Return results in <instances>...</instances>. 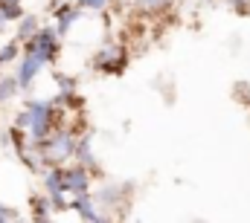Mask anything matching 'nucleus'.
Returning <instances> with one entry per match:
<instances>
[{
  "label": "nucleus",
  "mask_w": 250,
  "mask_h": 223,
  "mask_svg": "<svg viewBox=\"0 0 250 223\" xmlns=\"http://www.w3.org/2000/svg\"><path fill=\"white\" fill-rule=\"evenodd\" d=\"M76 145H79V130L70 128V125H62L35 148H38V157H41L44 168H50V166L64 168L76 160Z\"/></svg>",
  "instance_id": "nucleus-1"
},
{
  "label": "nucleus",
  "mask_w": 250,
  "mask_h": 223,
  "mask_svg": "<svg viewBox=\"0 0 250 223\" xmlns=\"http://www.w3.org/2000/svg\"><path fill=\"white\" fill-rule=\"evenodd\" d=\"M128 64H131V56H128L125 44H114V41L102 44L90 58L93 73H102V75H123L128 70Z\"/></svg>",
  "instance_id": "nucleus-2"
},
{
  "label": "nucleus",
  "mask_w": 250,
  "mask_h": 223,
  "mask_svg": "<svg viewBox=\"0 0 250 223\" xmlns=\"http://www.w3.org/2000/svg\"><path fill=\"white\" fill-rule=\"evenodd\" d=\"M62 41L64 38L56 32V26H47V23H44V26L38 29V35H35L32 41L23 44V53H26V56L41 58L47 67H53V64L59 61V56H62V47H64Z\"/></svg>",
  "instance_id": "nucleus-3"
},
{
  "label": "nucleus",
  "mask_w": 250,
  "mask_h": 223,
  "mask_svg": "<svg viewBox=\"0 0 250 223\" xmlns=\"http://www.w3.org/2000/svg\"><path fill=\"white\" fill-rule=\"evenodd\" d=\"M93 183H96V174L87 171L84 166H79V163L64 166V194H70V197L93 194Z\"/></svg>",
  "instance_id": "nucleus-4"
},
{
  "label": "nucleus",
  "mask_w": 250,
  "mask_h": 223,
  "mask_svg": "<svg viewBox=\"0 0 250 223\" xmlns=\"http://www.w3.org/2000/svg\"><path fill=\"white\" fill-rule=\"evenodd\" d=\"M131 194H134V186L131 183H102L96 191H93V197H96V203L102 206V209H125L128 206V200H131Z\"/></svg>",
  "instance_id": "nucleus-5"
},
{
  "label": "nucleus",
  "mask_w": 250,
  "mask_h": 223,
  "mask_svg": "<svg viewBox=\"0 0 250 223\" xmlns=\"http://www.w3.org/2000/svg\"><path fill=\"white\" fill-rule=\"evenodd\" d=\"M50 9H53V15H56V32H59L62 38H67V32H70V29L79 23V18L84 15L73 0H53Z\"/></svg>",
  "instance_id": "nucleus-6"
},
{
  "label": "nucleus",
  "mask_w": 250,
  "mask_h": 223,
  "mask_svg": "<svg viewBox=\"0 0 250 223\" xmlns=\"http://www.w3.org/2000/svg\"><path fill=\"white\" fill-rule=\"evenodd\" d=\"M44 61L35 56H26V53H21L18 58V64H15V78H18V84H21V90H32V84L38 81V75L44 73Z\"/></svg>",
  "instance_id": "nucleus-7"
},
{
  "label": "nucleus",
  "mask_w": 250,
  "mask_h": 223,
  "mask_svg": "<svg viewBox=\"0 0 250 223\" xmlns=\"http://www.w3.org/2000/svg\"><path fill=\"white\" fill-rule=\"evenodd\" d=\"M70 212L79 215L82 223H105L108 215H102V206L96 203L93 194H82V197H73L70 200Z\"/></svg>",
  "instance_id": "nucleus-8"
},
{
  "label": "nucleus",
  "mask_w": 250,
  "mask_h": 223,
  "mask_svg": "<svg viewBox=\"0 0 250 223\" xmlns=\"http://www.w3.org/2000/svg\"><path fill=\"white\" fill-rule=\"evenodd\" d=\"M178 0H131V12L140 18H163L175 9Z\"/></svg>",
  "instance_id": "nucleus-9"
},
{
  "label": "nucleus",
  "mask_w": 250,
  "mask_h": 223,
  "mask_svg": "<svg viewBox=\"0 0 250 223\" xmlns=\"http://www.w3.org/2000/svg\"><path fill=\"white\" fill-rule=\"evenodd\" d=\"M73 163L84 166L87 171H93L96 177L102 174V166H99V160H96V154H93V145H90V133H87V130L79 133V145H76V160H73Z\"/></svg>",
  "instance_id": "nucleus-10"
},
{
  "label": "nucleus",
  "mask_w": 250,
  "mask_h": 223,
  "mask_svg": "<svg viewBox=\"0 0 250 223\" xmlns=\"http://www.w3.org/2000/svg\"><path fill=\"white\" fill-rule=\"evenodd\" d=\"M38 177H41V191L44 194H62L64 191V168L50 166V168H44Z\"/></svg>",
  "instance_id": "nucleus-11"
},
{
  "label": "nucleus",
  "mask_w": 250,
  "mask_h": 223,
  "mask_svg": "<svg viewBox=\"0 0 250 223\" xmlns=\"http://www.w3.org/2000/svg\"><path fill=\"white\" fill-rule=\"evenodd\" d=\"M44 23H41V18L38 15H23L21 20H18V29H15V38L21 41V44H26V41H32L35 35H38V29H41Z\"/></svg>",
  "instance_id": "nucleus-12"
},
{
  "label": "nucleus",
  "mask_w": 250,
  "mask_h": 223,
  "mask_svg": "<svg viewBox=\"0 0 250 223\" xmlns=\"http://www.w3.org/2000/svg\"><path fill=\"white\" fill-rule=\"evenodd\" d=\"M29 209H32V221H41V218H53V200H50V194H44V191H35L32 197H29Z\"/></svg>",
  "instance_id": "nucleus-13"
},
{
  "label": "nucleus",
  "mask_w": 250,
  "mask_h": 223,
  "mask_svg": "<svg viewBox=\"0 0 250 223\" xmlns=\"http://www.w3.org/2000/svg\"><path fill=\"white\" fill-rule=\"evenodd\" d=\"M18 93H21V84H18L15 73H12V75H3V73H0V108L9 105V102H15Z\"/></svg>",
  "instance_id": "nucleus-14"
},
{
  "label": "nucleus",
  "mask_w": 250,
  "mask_h": 223,
  "mask_svg": "<svg viewBox=\"0 0 250 223\" xmlns=\"http://www.w3.org/2000/svg\"><path fill=\"white\" fill-rule=\"evenodd\" d=\"M23 53V44L18 41V38H12V41H6L3 47H0V67H9V64H18V58Z\"/></svg>",
  "instance_id": "nucleus-15"
},
{
  "label": "nucleus",
  "mask_w": 250,
  "mask_h": 223,
  "mask_svg": "<svg viewBox=\"0 0 250 223\" xmlns=\"http://www.w3.org/2000/svg\"><path fill=\"white\" fill-rule=\"evenodd\" d=\"M82 12H105L114 0H73Z\"/></svg>",
  "instance_id": "nucleus-16"
},
{
  "label": "nucleus",
  "mask_w": 250,
  "mask_h": 223,
  "mask_svg": "<svg viewBox=\"0 0 250 223\" xmlns=\"http://www.w3.org/2000/svg\"><path fill=\"white\" fill-rule=\"evenodd\" d=\"M233 99H236L239 105L250 108V84L248 81H236V84H233Z\"/></svg>",
  "instance_id": "nucleus-17"
},
{
  "label": "nucleus",
  "mask_w": 250,
  "mask_h": 223,
  "mask_svg": "<svg viewBox=\"0 0 250 223\" xmlns=\"http://www.w3.org/2000/svg\"><path fill=\"white\" fill-rule=\"evenodd\" d=\"M224 6H230L236 15H250V0H224Z\"/></svg>",
  "instance_id": "nucleus-18"
},
{
  "label": "nucleus",
  "mask_w": 250,
  "mask_h": 223,
  "mask_svg": "<svg viewBox=\"0 0 250 223\" xmlns=\"http://www.w3.org/2000/svg\"><path fill=\"white\" fill-rule=\"evenodd\" d=\"M9 23H12V20H9V18H6V12H3V6H0V32H3V29H6V26H9Z\"/></svg>",
  "instance_id": "nucleus-19"
},
{
  "label": "nucleus",
  "mask_w": 250,
  "mask_h": 223,
  "mask_svg": "<svg viewBox=\"0 0 250 223\" xmlns=\"http://www.w3.org/2000/svg\"><path fill=\"white\" fill-rule=\"evenodd\" d=\"M32 223H56L53 218H41V221H32Z\"/></svg>",
  "instance_id": "nucleus-20"
},
{
  "label": "nucleus",
  "mask_w": 250,
  "mask_h": 223,
  "mask_svg": "<svg viewBox=\"0 0 250 223\" xmlns=\"http://www.w3.org/2000/svg\"><path fill=\"white\" fill-rule=\"evenodd\" d=\"M6 3H9V0H6ZM12 3H23V0H12Z\"/></svg>",
  "instance_id": "nucleus-21"
},
{
  "label": "nucleus",
  "mask_w": 250,
  "mask_h": 223,
  "mask_svg": "<svg viewBox=\"0 0 250 223\" xmlns=\"http://www.w3.org/2000/svg\"><path fill=\"white\" fill-rule=\"evenodd\" d=\"M105 223H114V221H111V218H108V221H105Z\"/></svg>",
  "instance_id": "nucleus-22"
},
{
  "label": "nucleus",
  "mask_w": 250,
  "mask_h": 223,
  "mask_svg": "<svg viewBox=\"0 0 250 223\" xmlns=\"http://www.w3.org/2000/svg\"><path fill=\"white\" fill-rule=\"evenodd\" d=\"M0 73H3V67H0Z\"/></svg>",
  "instance_id": "nucleus-23"
},
{
  "label": "nucleus",
  "mask_w": 250,
  "mask_h": 223,
  "mask_svg": "<svg viewBox=\"0 0 250 223\" xmlns=\"http://www.w3.org/2000/svg\"><path fill=\"white\" fill-rule=\"evenodd\" d=\"M0 3H6V0H0Z\"/></svg>",
  "instance_id": "nucleus-24"
}]
</instances>
